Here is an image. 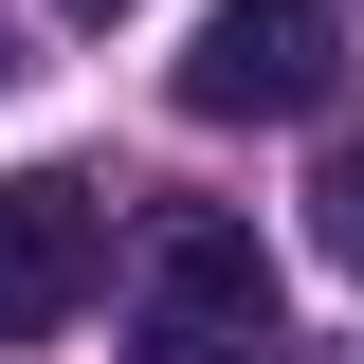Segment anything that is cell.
<instances>
[{"label": "cell", "mask_w": 364, "mask_h": 364, "mask_svg": "<svg viewBox=\"0 0 364 364\" xmlns=\"http://www.w3.org/2000/svg\"><path fill=\"white\" fill-rule=\"evenodd\" d=\"M328 73H346V18L328 0H219L182 37V109L200 128H291V109H328Z\"/></svg>", "instance_id": "7a4b0ae2"}, {"label": "cell", "mask_w": 364, "mask_h": 364, "mask_svg": "<svg viewBox=\"0 0 364 364\" xmlns=\"http://www.w3.org/2000/svg\"><path fill=\"white\" fill-rule=\"evenodd\" d=\"M91 273H109V200L73 164H18L0 182V346H55L91 310Z\"/></svg>", "instance_id": "3957f363"}, {"label": "cell", "mask_w": 364, "mask_h": 364, "mask_svg": "<svg viewBox=\"0 0 364 364\" xmlns=\"http://www.w3.org/2000/svg\"><path fill=\"white\" fill-rule=\"evenodd\" d=\"M310 237H328V255H346V273H364V128H346V146H328V182H310Z\"/></svg>", "instance_id": "277c9868"}, {"label": "cell", "mask_w": 364, "mask_h": 364, "mask_svg": "<svg viewBox=\"0 0 364 364\" xmlns=\"http://www.w3.org/2000/svg\"><path fill=\"white\" fill-rule=\"evenodd\" d=\"M128 346H146V364H255V346H273V255H255V219H219V200L146 219V255H128Z\"/></svg>", "instance_id": "6da1fadb"}, {"label": "cell", "mask_w": 364, "mask_h": 364, "mask_svg": "<svg viewBox=\"0 0 364 364\" xmlns=\"http://www.w3.org/2000/svg\"><path fill=\"white\" fill-rule=\"evenodd\" d=\"M55 18H128V0H55Z\"/></svg>", "instance_id": "5b68a950"}, {"label": "cell", "mask_w": 364, "mask_h": 364, "mask_svg": "<svg viewBox=\"0 0 364 364\" xmlns=\"http://www.w3.org/2000/svg\"><path fill=\"white\" fill-rule=\"evenodd\" d=\"M0 73H18V37H0Z\"/></svg>", "instance_id": "8992f818"}]
</instances>
